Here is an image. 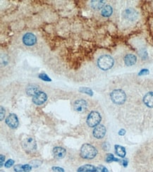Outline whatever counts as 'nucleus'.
Wrapping results in <instances>:
<instances>
[{"instance_id":"39448f33","label":"nucleus","mask_w":153,"mask_h":172,"mask_svg":"<svg viewBox=\"0 0 153 172\" xmlns=\"http://www.w3.org/2000/svg\"><path fill=\"white\" fill-rule=\"evenodd\" d=\"M102 121V116L100 112L97 111H92L89 114L87 118V124L89 127L94 128L100 125Z\"/></svg>"},{"instance_id":"4be33fe9","label":"nucleus","mask_w":153,"mask_h":172,"mask_svg":"<svg viewBox=\"0 0 153 172\" xmlns=\"http://www.w3.org/2000/svg\"><path fill=\"white\" fill-rule=\"evenodd\" d=\"M14 163H15V161H14V160H12V159H9V160H8L7 161L5 162V164H4V166H5V168L6 169H9L14 164Z\"/></svg>"},{"instance_id":"9d476101","label":"nucleus","mask_w":153,"mask_h":172,"mask_svg":"<svg viewBox=\"0 0 153 172\" xmlns=\"http://www.w3.org/2000/svg\"><path fill=\"white\" fill-rule=\"evenodd\" d=\"M88 107V103L85 100L81 99L75 101L74 104V109L77 112H84Z\"/></svg>"},{"instance_id":"a878e982","label":"nucleus","mask_w":153,"mask_h":172,"mask_svg":"<svg viewBox=\"0 0 153 172\" xmlns=\"http://www.w3.org/2000/svg\"><path fill=\"white\" fill-rule=\"evenodd\" d=\"M39 78H40V79H42V80H45V81H52L51 79L49 78V76H48L46 74H40V75H39Z\"/></svg>"},{"instance_id":"dca6fc26","label":"nucleus","mask_w":153,"mask_h":172,"mask_svg":"<svg viewBox=\"0 0 153 172\" xmlns=\"http://www.w3.org/2000/svg\"><path fill=\"white\" fill-rule=\"evenodd\" d=\"M114 148L116 155H118V156L120 157H122V158H124V157H126V151L124 147L119 145H115Z\"/></svg>"},{"instance_id":"423d86ee","label":"nucleus","mask_w":153,"mask_h":172,"mask_svg":"<svg viewBox=\"0 0 153 172\" xmlns=\"http://www.w3.org/2000/svg\"><path fill=\"white\" fill-rule=\"evenodd\" d=\"M5 122L6 125L12 129H16L19 125V118H18L17 116H16L15 114L13 113L9 114V116L6 118Z\"/></svg>"},{"instance_id":"72a5a7b5","label":"nucleus","mask_w":153,"mask_h":172,"mask_svg":"<svg viewBox=\"0 0 153 172\" xmlns=\"http://www.w3.org/2000/svg\"><path fill=\"white\" fill-rule=\"evenodd\" d=\"M0 172H4V171H3V170H1V171H0Z\"/></svg>"},{"instance_id":"b1692460","label":"nucleus","mask_w":153,"mask_h":172,"mask_svg":"<svg viewBox=\"0 0 153 172\" xmlns=\"http://www.w3.org/2000/svg\"><path fill=\"white\" fill-rule=\"evenodd\" d=\"M42 162L40 161V160H32L30 162V164L32 166H34L35 167V168H37V167H38L39 166H40V165L42 164Z\"/></svg>"},{"instance_id":"412c9836","label":"nucleus","mask_w":153,"mask_h":172,"mask_svg":"<svg viewBox=\"0 0 153 172\" xmlns=\"http://www.w3.org/2000/svg\"><path fill=\"white\" fill-rule=\"evenodd\" d=\"M79 91L81 92H83V93H85L87 95H90V96H92L93 95V92L91 89L88 88V87H81L79 89Z\"/></svg>"},{"instance_id":"f03ea898","label":"nucleus","mask_w":153,"mask_h":172,"mask_svg":"<svg viewBox=\"0 0 153 172\" xmlns=\"http://www.w3.org/2000/svg\"><path fill=\"white\" fill-rule=\"evenodd\" d=\"M97 149L94 146L88 143H85L81 146L80 155L82 158L85 160H92L97 156Z\"/></svg>"},{"instance_id":"1a4fd4ad","label":"nucleus","mask_w":153,"mask_h":172,"mask_svg":"<svg viewBox=\"0 0 153 172\" xmlns=\"http://www.w3.org/2000/svg\"><path fill=\"white\" fill-rule=\"evenodd\" d=\"M23 43L26 46H32L37 43V38L31 32H27L23 37Z\"/></svg>"},{"instance_id":"0eeeda50","label":"nucleus","mask_w":153,"mask_h":172,"mask_svg":"<svg viewBox=\"0 0 153 172\" xmlns=\"http://www.w3.org/2000/svg\"><path fill=\"white\" fill-rule=\"evenodd\" d=\"M48 100V95L45 92L40 91L36 95L32 97V102L36 105H43Z\"/></svg>"},{"instance_id":"cd10ccee","label":"nucleus","mask_w":153,"mask_h":172,"mask_svg":"<svg viewBox=\"0 0 153 172\" xmlns=\"http://www.w3.org/2000/svg\"><path fill=\"white\" fill-rule=\"evenodd\" d=\"M52 169L54 172H65L64 169L59 166H52Z\"/></svg>"},{"instance_id":"2eb2a0df","label":"nucleus","mask_w":153,"mask_h":172,"mask_svg":"<svg viewBox=\"0 0 153 172\" xmlns=\"http://www.w3.org/2000/svg\"><path fill=\"white\" fill-rule=\"evenodd\" d=\"M77 172H96V167L92 164H85L79 167Z\"/></svg>"},{"instance_id":"a211bd4d","label":"nucleus","mask_w":153,"mask_h":172,"mask_svg":"<svg viewBox=\"0 0 153 172\" xmlns=\"http://www.w3.org/2000/svg\"><path fill=\"white\" fill-rule=\"evenodd\" d=\"M91 6L95 9H101L104 8L105 6V1H100V0H95V1H91Z\"/></svg>"},{"instance_id":"ddd939ff","label":"nucleus","mask_w":153,"mask_h":172,"mask_svg":"<svg viewBox=\"0 0 153 172\" xmlns=\"http://www.w3.org/2000/svg\"><path fill=\"white\" fill-rule=\"evenodd\" d=\"M123 15L124 16L125 19H128V20L133 21L135 19H137L138 17V13L136 12V10L133 9H126L123 13Z\"/></svg>"},{"instance_id":"2f4dec72","label":"nucleus","mask_w":153,"mask_h":172,"mask_svg":"<svg viewBox=\"0 0 153 172\" xmlns=\"http://www.w3.org/2000/svg\"><path fill=\"white\" fill-rule=\"evenodd\" d=\"M118 133H119V136H124V135L126 134V130L123 129H120Z\"/></svg>"},{"instance_id":"f257e3e1","label":"nucleus","mask_w":153,"mask_h":172,"mask_svg":"<svg viewBox=\"0 0 153 172\" xmlns=\"http://www.w3.org/2000/svg\"><path fill=\"white\" fill-rule=\"evenodd\" d=\"M22 148L28 153H34L37 150V142L33 137L28 135H23L21 138Z\"/></svg>"},{"instance_id":"f3484780","label":"nucleus","mask_w":153,"mask_h":172,"mask_svg":"<svg viewBox=\"0 0 153 172\" xmlns=\"http://www.w3.org/2000/svg\"><path fill=\"white\" fill-rule=\"evenodd\" d=\"M40 91V88L37 86H35V85H31L28 87V88L26 89V92L28 95L29 96H32L34 97L35 95Z\"/></svg>"},{"instance_id":"6ab92c4d","label":"nucleus","mask_w":153,"mask_h":172,"mask_svg":"<svg viewBox=\"0 0 153 172\" xmlns=\"http://www.w3.org/2000/svg\"><path fill=\"white\" fill-rule=\"evenodd\" d=\"M113 12V9H112V6L110 5H107L104 6V8L102 10V15L104 17H110L112 14Z\"/></svg>"},{"instance_id":"4468645a","label":"nucleus","mask_w":153,"mask_h":172,"mask_svg":"<svg viewBox=\"0 0 153 172\" xmlns=\"http://www.w3.org/2000/svg\"><path fill=\"white\" fill-rule=\"evenodd\" d=\"M136 61H137V58H136V56L134 54H128L126 55L124 57V62L126 66H133V65L136 64Z\"/></svg>"},{"instance_id":"9b49d317","label":"nucleus","mask_w":153,"mask_h":172,"mask_svg":"<svg viewBox=\"0 0 153 172\" xmlns=\"http://www.w3.org/2000/svg\"><path fill=\"white\" fill-rule=\"evenodd\" d=\"M52 152L55 158L59 159V160L63 159V157L66 156V150H65L63 147H54Z\"/></svg>"},{"instance_id":"c85d7f7f","label":"nucleus","mask_w":153,"mask_h":172,"mask_svg":"<svg viewBox=\"0 0 153 172\" xmlns=\"http://www.w3.org/2000/svg\"><path fill=\"white\" fill-rule=\"evenodd\" d=\"M4 117H5V110L3 108V107H1V113H0V121H3Z\"/></svg>"},{"instance_id":"bb28decb","label":"nucleus","mask_w":153,"mask_h":172,"mask_svg":"<svg viewBox=\"0 0 153 172\" xmlns=\"http://www.w3.org/2000/svg\"><path fill=\"white\" fill-rule=\"evenodd\" d=\"M23 172H30L32 169V166L30 164H23Z\"/></svg>"},{"instance_id":"f8f14e48","label":"nucleus","mask_w":153,"mask_h":172,"mask_svg":"<svg viewBox=\"0 0 153 172\" xmlns=\"http://www.w3.org/2000/svg\"><path fill=\"white\" fill-rule=\"evenodd\" d=\"M143 103L148 108L153 109V92H149L145 95L143 99Z\"/></svg>"},{"instance_id":"7c9ffc66","label":"nucleus","mask_w":153,"mask_h":172,"mask_svg":"<svg viewBox=\"0 0 153 172\" xmlns=\"http://www.w3.org/2000/svg\"><path fill=\"white\" fill-rule=\"evenodd\" d=\"M149 74V71L147 69H143L140 71V73L138 74L139 76H143V75H147V74Z\"/></svg>"},{"instance_id":"aec40b11","label":"nucleus","mask_w":153,"mask_h":172,"mask_svg":"<svg viewBox=\"0 0 153 172\" xmlns=\"http://www.w3.org/2000/svg\"><path fill=\"white\" fill-rule=\"evenodd\" d=\"M105 161L107 163H111L112 162H119L120 160L119 159L115 158L114 155H112L111 153H108L106 156V160Z\"/></svg>"},{"instance_id":"473e14b6","label":"nucleus","mask_w":153,"mask_h":172,"mask_svg":"<svg viewBox=\"0 0 153 172\" xmlns=\"http://www.w3.org/2000/svg\"><path fill=\"white\" fill-rule=\"evenodd\" d=\"M128 161L127 160H123V161H122V164H123V166L124 167H127V166H128Z\"/></svg>"},{"instance_id":"6e6552de","label":"nucleus","mask_w":153,"mask_h":172,"mask_svg":"<svg viewBox=\"0 0 153 172\" xmlns=\"http://www.w3.org/2000/svg\"><path fill=\"white\" fill-rule=\"evenodd\" d=\"M107 129L104 125L100 124L97 126L93 130V136L97 139H102L105 136Z\"/></svg>"},{"instance_id":"393cba45","label":"nucleus","mask_w":153,"mask_h":172,"mask_svg":"<svg viewBox=\"0 0 153 172\" xmlns=\"http://www.w3.org/2000/svg\"><path fill=\"white\" fill-rule=\"evenodd\" d=\"M23 164H16L14 166V170L15 172H23Z\"/></svg>"},{"instance_id":"c756f323","label":"nucleus","mask_w":153,"mask_h":172,"mask_svg":"<svg viewBox=\"0 0 153 172\" xmlns=\"http://www.w3.org/2000/svg\"><path fill=\"white\" fill-rule=\"evenodd\" d=\"M5 161V156L3 155H0V167L4 166V162Z\"/></svg>"},{"instance_id":"20e7f679","label":"nucleus","mask_w":153,"mask_h":172,"mask_svg":"<svg viewBox=\"0 0 153 172\" xmlns=\"http://www.w3.org/2000/svg\"><path fill=\"white\" fill-rule=\"evenodd\" d=\"M114 64V59L110 55H102L97 60V65L102 70L107 71L110 69Z\"/></svg>"},{"instance_id":"5701e85b","label":"nucleus","mask_w":153,"mask_h":172,"mask_svg":"<svg viewBox=\"0 0 153 172\" xmlns=\"http://www.w3.org/2000/svg\"><path fill=\"white\" fill-rule=\"evenodd\" d=\"M96 172H110L109 170L103 165H99L96 167Z\"/></svg>"},{"instance_id":"7ed1b4c3","label":"nucleus","mask_w":153,"mask_h":172,"mask_svg":"<svg viewBox=\"0 0 153 172\" xmlns=\"http://www.w3.org/2000/svg\"><path fill=\"white\" fill-rule=\"evenodd\" d=\"M110 98L114 104L117 105H121L125 103L126 100V92L121 89L114 90L110 93Z\"/></svg>"}]
</instances>
